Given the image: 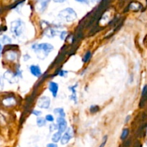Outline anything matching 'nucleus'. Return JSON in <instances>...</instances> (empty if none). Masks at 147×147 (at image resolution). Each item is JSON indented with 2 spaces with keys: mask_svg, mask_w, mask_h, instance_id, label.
Wrapping results in <instances>:
<instances>
[{
  "mask_svg": "<svg viewBox=\"0 0 147 147\" xmlns=\"http://www.w3.org/2000/svg\"><path fill=\"white\" fill-rule=\"evenodd\" d=\"M32 113L33 115H34V116H41L42 114V112L40 111H37V110H34L32 112Z\"/></svg>",
  "mask_w": 147,
  "mask_h": 147,
  "instance_id": "obj_26",
  "label": "nucleus"
},
{
  "mask_svg": "<svg viewBox=\"0 0 147 147\" xmlns=\"http://www.w3.org/2000/svg\"><path fill=\"white\" fill-rule=\"evenodd\" d=\"M3 88H4V81L1 78H0V91L2 90Z\"/></svg>",
  "mask_w": 147,
  "mask_h": 147,
  "instance_id": "obj_28",
  "label": "nucleus"
},
{
  "mask_svg": "<svg viewBox=\"0 0 147 147\" xmlns=\"http://www.w3.org/2000/svg\"><path fill=\"white\" fill-rule=\"evenodd\" d=\"M4 78L10 83H15L17 82V75L13 73L12 72L9 71V70L4 73Z\"/></svg>",
  "mask_w": 147,
  "mask_h": 147,
  "instance_id": "obj_8",
  "label": "nucleus"
},
{
  "mask_svg": "<svg viewBox=\"0 0 147 147\" xmlns=\"http://www.w3.org/2000/svg\"><path fill=\"white\" fill-rule=\"evenodd\" d=\"M46 122H47L46 119L42 117H38L37 119V124L39 127H42V126H45Z\"/></svg>",
  "mask_w": 147,
  "mask_h": 147,
  "instance_id": "obj_16",
  "label": "nucleus"
},
{
  "mask_svg": "<svg viewBox=\"0 0 147 147\" xmlns=\"http://www.w3.org/2000/svg\"><path fill=\"white\" fill-rule=\"evenodd\" d=\"M47 147H58V146H57V145L56 144L50 143V144H48L47 145Z\"/></svg>",
  "mask_w": 147,
  "mask_h": 147,
  "instance_id": "obj_30",
  "label": "nucleus"
},
{
  "mask_svg": "<svg viewBox=\"0 0 147 147\" xmlns=\"http://www.w3.org/2000/svg\"><path fill=\"white\" fill-rule=\"evenodd\" d=\"M129 129H124V130L123 131V132H122V134H121V139L122 140H124V139H126V138H127L128 135H129Z\"/></svg>",
  "mask_w": 147,
  "mask_h": 147,
  "instance_id": "obj_19",
  "label": "nucleus"
},
{
  "mask_svg": "<svg viewBox=\"0 0 147 147\" xmlns=\"http://www.w3.org/2000/svg\"><path fill=\"white\" fill-rule=\"evenodd\" d=\"M98 110H99V107L97 106H93L90 107V112L93 113H96Z\"/></svg>",
  "mask_w": 147,
  "mask_h": 147,
  "instance_id": "obj_23",
  "label": "nucleus"
},
{
  "mask_svg": "<svg viewBox=\"0 0 147 147\" xmlns=\"http://www.w3.org/2000/svg\"><path fill=\"white\" fill-rule=\"evenodd\" d=\"M57 127H58V131L60 133H63V132H65L66 129H67V121L65 119V118L63 117H58L57 119Z\"/></svg>",
  "mask_w": 147,
  "mask_h": 147,
  "instance_id": "obj_6",
  "label": "nucleus"
},
{
  "mask_svg": "<svg viewBox=\"0 0 147 147\" xmlns=\"http://www.w3.org/2000/svg\"><path fill=\"white\" fill-rule=\"evenodd\" d=\"M89 1L92 3H97L98 2V1H100V0H89Z\"/></svg>",
  "mask_w": 147,
  "mask_h": 147,
  "instance_id": "obj_33",
  "label": "nucleus"
},
{
  "mask_svg": "<svg viewBox=\"0 0 147 147\" xmlns=\"http://www.w3.org/2000/svg\"><path fill=\"white\" fill-rule=\"evenodd\" d=\"M53 46L49 43H41V44H34L32 46V49L37 54V58L44 60L53 50Z\"/></svg>",
  "mask_w": 147,
  "mask_h": 147,
  "instance_id": "obj_1",
  "label": "nucleus"
},
{
  "mask_svg": "<svg viewBox=\"0 0 147 147\" xmlns=\"http://www.w3.org/2000/svg\"><path fill=\"white\" fill-rule=\"evenodd\" d=\"M78 87L77 85H75V86H73L72 87H69V89L71 90L72 95L70 96V99L73 100L76 103H77V93H76V88Z\"/></svg>",
  "mask_w": 147,
  "mask_h": 147,
  "instance_id": "obj_12",
  "label": "nucleus"
},
{
  "mask_svg": "<svg viewBox=\"0 0 147 147\" xmlns=\"http://www.w3.org/2000/svg\"><path fill=\"white\" fill-rule=\"evenodd\" d=\"M58 84L55 82H50L49 83V90H50V93L53 96V97L55 98L57 95V92H58Z\"/></svg>",
  "mask_w": 147,
  "mask_h": 147,
  "instance_id": "obj_10",
  "label": "nucleus"
},
{
  "mask_svg": "<svg viewBox=\"0 0 147 147\" xmlns=\"http://www.w3.org/2000/svg\"><path fill=\"white\" fill-rule=\"evenodd\" d=\"M30 70L31 72L32 75L34 76V77L39 78L42 76V71L40 67L38 65H32L30 66Z\"/></svg>",
  "mask_w": 147,
  "mask_h": 147,
  "instance_id": "obj_11",
  "label": "nucleus"
},
{
  "mask_svg": "<svg viewBox=\"0 0 147 147\" xmlns=\"http://www.w3.org/2000/svg\"><path fill=\"white\" fill-rule=\"evenodd\" d=\"M60 36V39H61L62 40H64L65 39L66 36H67V32H66V31L61 32Z\"/></svg>",
  "mask_w": 147,
  "mask_h": 147,
  "instance_id": "obj_24",
  "label": "nucleus"
},
{
  "mask_svg": "<svg viewBox=\"0 0 147 147\" xmlns=\"http://www.w3.org/2000/svg\"><path fill=\"white\" fill-rule=\"evenodd\" d=\"M61 138H62V134L60 132L57 131L52 136V141H53L54 143H57L59 141L61 140Z\"/></svg>",
  "mask_w": 147,
  "mask_h": 147,
  "instance_id": "obj_13",
  "label": "nucleus"
},
{
  "mask_svg": "<svg viewBox=\"0 0 147 147\" xmlns=\"http://www.w3.org/2000/svg\"><path fill=\"white\" fill-rule=\"evenodd\" d=\"M57 129H58L57 124H51L50 126V132L55 131H56Z\"/></svg>",
  "mask_w": 147,
  "mask_h": 147,
  "instance_id": "obj_22",
  "label": "nucleus"
},
{
  "mask_svg": "<svg viewBox=\"0 0 147 147\" xmlns=\"http://www.w3.org/2000/svg\"><path fill=\"white\" fill-rule=\"evenodd\" d=\"M16 57H17V55L14 52H11V53H9L7 55V58L10 60H14L16 59Z\"/></svg>",
  "mask_w": 147,
  "mask_h": 147,
  "instance_id": "obj_20",
  "label": "nucleus"
},
{
  "mask_svg": "<svg viewBox=\"0 0 147 147\" xmlns=\"http://www.w3.org/2000/svg\"><path fill=\"white\" fill-rule=\"evenodd\" d=\"M90 57H91V53H90V51H88L87 53L85 54L84 57H83V63H87V62L90 60Z\"/></svg>",
  "mask_w": 147,
  "mask_h": 147,
  "instance_id": "obj_18",
  "label": "nucleus"
},
{
  "mask_svg": "<svg viewBox=\"0 0 147 147\" xmlns=\"http://www.w3.org/2000/svg\"><path fill=\"white\" fill-rule=\"evenodd\" d=\"M55 114L58 115L59 117H63L65 118V113L64 109H62V108H57V109H55L54 110Z\"/></svg>",
  "mask_w": 147,
  "mask_h": 147,
  "instance_id": "obj_14",
  "label": "nucleus"
},
{
  "mask_svg": "<svg viewBox=\"0 0 147 147\" xmlns=\"http://www.w3.org/2000/svg\"><path fill=\"white\" fill-rule=\"evenodd\" d=\"M147 93V86H145L144 88H143V91H142V96H145Z\"/></svg>",
  "mask_w": 147,
  "mask_h": 147,
  "instance_id": "obj_29",
  "label": "nucleus"
},
{
  "mask_svg": "<svg viewBox=\"0 0 147 147\" xmlns=\"http://www.w3.org/2000/svg\"><path fill=\"white\" fill-rule=\"evenodd\" d=\"M1 50H2V47H1V42H0V56H1Z\"/></svg>",
  "mask_w": 147,
  "mask_h": 147,
  "instance_id": "obj_34",
  "label": "nucleus"
},
{
  "mask_svg": "<svg viewBox=\"0 0 147 147\" xmlns=\"http://www.w3.org/2000/svg\"><path fill=\"white\" fill-rule=\"evenodd\" d=\"M73 137V131H72L71 129H68L65 131V133L64 134L63 136L61 138V140H60V143L62 145H65L68 143L70 141V139Z\"/></svg>",
  "mask_w": 147,
  "mask_h": 147,
  "instance_id": "obj_7",
  "label": "nucleus"
},
{
  "mask_svg": "<svg viewBox=\"0 0 147 147\" xmlns=\"http://www.w3.org/2000/svg\"><path fill=\"white\" fill-rule=\"evenodd\" d=\"M25 30V24L22 20H16L11 22L10 24V31L15 37H19L24 33Z\"/></svg>",
  "mask_w": 147,
  "mask_h": 147,
  "instance_id": "obj_2",
  "label": "nucleus"
},
{
  "mask_svg": "<svg viewBox=\"0 0 147 147\" xmlns=\"http://www.w3.org/2000/svg\"><path fill=\"white\" fill-rule=\"evenodd\" d=\"M50 99L47 96H42L37 100V106L40 109H47L50 107Z\"/></svg>",
  "mask_w": 147,
  "mask_h": 147,
  "instance_id": "obj_4",
  "label": "nucleus"
},
{
  "mask_svg": "<svg viewBox=\"0 0 147 147\" xmlns=\"http://www.w3.org/2000/svg\"><path fill=\"white\" fill-rule=\"evenodd\" d=\"M1 42L4 45H7L10 44L11 42V40L10 37H9L7 35H2L1 36V38L0 40Z\"/></svg>",
  "mask_w": 147,
  "mask_h": 147,
  "instance_id": "obj_15",
  "label": "nucleus"
},
{
  "mask_svg": "<svg viewBox=\"0 0 147 147\" xmlns=\"http://www.w3.org/2000/svg\"><path fill=\"white\" fill-rule=\"evenodd\" d=\"M14 102L15 101H14V98H8L5 99L4 100V103L7 106H11V105L14 104Z\"/></svg>",
  "mask_w": 147,
  "mask_h": 147,
  "instance_id": "obj_17",
  "label": "nucleus"
},
{
  "mask_svg": "<svg viewBox=\"0 0 147 147\" xmlns=\"http://www.w3.org/2000/svg\"><path fill=\"white\" fill-rule=\"evenodd\" d=\"M53 1L56 3H63L64 1H65L66 0H53Z\"/></svg>",
  "mask_w": 147,
  "mask_h": 147,
  "instance_id": "obj_31",
  "label": "nucleus"
},
{
  "mask_svg": "<svg viewBox=\"0 0 147 147\" xmlns=\"http://www.w3.org/2000/svg\"><path fill=\"white\" fill-rule=\"evenodd\" d=\"M76 1H78V2H81V3H88V0H76Z\"/></svg>",
  "mask_w": 147,
  "mask_h": 147,
  "instance_id": "obj_32",
  "label": "nucleus"
},
{
  "mask_svg": "<svg viewBox=\"0 0 147 147\" xmlns=\"http://www.w3.org/2000/svg\"><path fill=\"white\" fill-rule=\"evenodd\" d=\"M67 71H65V70H61V71L60 72V73H58V75L60 76H63V77H65V76L67 75Z\"/></svg>",
  "mask_w": 147,
  "mask_h": 147,
  "instance_id": "obj_27",
  "label": "nucleus"
},
{
  "mask_svg": "<svg viewBox=\"0 0 147 147\" xmlns=\"http://www.w3.org/2000/svg\"><path fill=\"white\" fill-rule=\"evenodd\" d=\"M57 33H58V29H56V27H45L44 34L49 38H52L57 35Z\"/></svg>",
  "mask_w": 147,
  "mask_h": 147,
  "instance_id": "obj_9",
  "label": "nucleus"
},
{
  "mask_svg": "<svg viewBox=\"0 0 147 147\" xmlns=\"http://www.w3.org/2000/svg\"><path fill=\"white\" fill-rule=\"evenodd\" d=\"M45 119L47 121H49V122H53L55 120L54 117H53V116H52L51 114L47 115V116H45Z\"/></svg>",
  "mask_w": 147,
  "mask_h": 147,
  "instance_id": "obj_21",
  "label": "nucleus"
},
{
  "mask_svg": "<svg viewBox=\"0 0 147 147\" xmlns=\"http://www.w3.org/2000/svg\"><path fill=\"white\" fill-rule=\"evenodd\" d=\"M58 16L62 20H64V21L67 22H73L77 19V14H76V12L75 11L74 9L70 8V7L60 11Z\"/></svg>",
  "mask_w": 147,
  "mask_h": 147,
  "instance_id": "obj_3",
  "label": "nucleus"
},
{
  "mask_svg": "<svg viewBox=\"0 0 147 147\" xmlns=\"http://www.w3.org/2000/svg\"><path fill=\"white\" fill-rule=\"evenodd\" d=\"M107 139H108V136H105L103 139V142H102V144H100V147H104L105 145H106V142H107Z\"/></svg>",
  "mask_w": 147,
  "mask_h": 147,
  "instance_id": "obj_25",
  "label": "nucleus"
},
{
  "mask_svg": "<svg viewBox=\"0 0 147 147\" xmlns=\"http://www.w3.org/2000/svg\"><path fill=\"white\" fill-rule=\"evenodd\" d=\"M36 10L38 12H43L47 9L50 0H35Z\"/></svg>",
  "mask_w": 147,
  "mask_h": 147,
  "instance_id": "obj_5",
  "label": "nucleus"
}]
</instances>
